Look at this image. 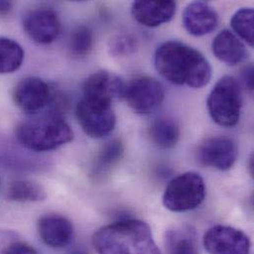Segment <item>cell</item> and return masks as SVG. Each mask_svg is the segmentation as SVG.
<instances>
[{
	"mask_svg": "<svg viewBox=\"0 0 254 254\" xmlns=\"http://www.w3.org/2000/svg\"><path fill=\"white\" fill-rule=\"evenodd\" d=\"M180 134L181 131L177 122L166 117L156 119L149 128L152 142L163 149L174 147L180 138Z\"/></svg>",
	"mask_w": 254,
	"mask_h": 254,
	"instance_id": "e0dca14e",
	"label": "cell"
},
{
	"mask_svg": "<svg viewBox=\"0 0 254 254\" xmlns=\"http://www.w3.org/2000/svg\"><path fill=\"white\" fill-rule=\"evenodd\" d=\"M38 231L43 243L53 249L67 247L73 238L71 222L58 214L43 216L39 220Z\"/></svg>",
	"mask_w": 254,
	"mask_h": 254,
	"instance_id": "9a60e30c",
	"label": "cell"
},
{
	"mask_svg": "<svg viewBox=\"0 0 254 254\" xmlns=\"http://www.w3.org/2000/svg\"><path fill=\"white\" fill-rule=\"evenodd\" d=\"M52 92L49 84L40 77L30 76L17 83L13 91L15 104L25 113L34 115L49 105Z\"/></svg>",
	"mask_w": 254,
	"mask_h": 254,
	"instance_id": "8fae6325",
	"label": "cell"
},
{
	"mask_svg": "<svg viewBox=\"0 0 254 254\" xmlns=\"http://www.w3.org/2000/svg\"><path fill=\"white\" fill-rule=\"evenodd\" d=\"M212 50L222 63L235 66L243 63L247 57V49L238 36L230 30L221 31L213 40Z\"/></svg>",
	"mask_w": 254,
	"mask_h": 254,
	"instance_id": "2e32d148",
	"label": "cell"
},
{
	"mask_svg": "<svg viewBox=\"0 0 254 254\" xmlns=\"http://www.w3.org/2000/svg\"><path fill=\"white\" fill-rule=\"evenodd\" d=\"M182 22L185 30L190 35L201 37L216 30L219 16L210 4L204 1H194L186 6Z\"/></svg>",
	"mask_w": 254,
	"mask_h": 254,
	"instance_id": "4fadbf2b",
	"label": "cell"
},
{
	"mask_svg": "<svg viewBox=\"0 0 254 254\" xmlns=\"http://www.w3.org/2000/svg\"><path fill=\"white\" fill-rule=\"evenodd\" d=\"M165 240L168 254H198L194 233L188 227L169 230Z\"/></svg>",
	"mask_w": 254,
	"mask_h": 254,
	"instance_id": "ac0fdd59",
	"label": "cell"
},
{
	"mask_svg": "<svg viewBox=\"0 0 254 254\" xmlns=\"http://www.w3.org/2000/svg\"><path fill=\"white\" fill-rule=\"evenodd\" d=\"M109 52L115 58H125L134 53L137 44L129 35H116L109 41Z\"/></svg>",
	"mask_w": 254,
	"mask_h": 254,
	"instance_id": "cb8c5ba5",
	"label": "cell"
},
{
	"mask_svg": "<svg viewBox=\"0 0 254 254\" xmlns=\"http://www.w3.org/2000/svg\"><path fill=\"white\" fill-rule=\"evenodd\" d=\"M0 254H39L38 251L27 243L15 240L8 244Z\"/></svg>",
	"mask_w": 254,
	"mask_h": 254,
	"instance_id": "d4e9b609",
	"label": "cell"
},
{
	"mask_svg": "<svg viewBox=\"0 0 254 254\" xmlns=\"http://www.w3.org/2000/svg\"><path fill=\"white\" fill-rule=\"evenodd\" d=\"M125 82L121 77L107 70H99L86 78L83 83V96L111 103L123 98Z\"/></svg>",
	"mask_w": 254,
	"mask_h": 254,
	"instance_id": "7c38bea8",
	"label": "cell"
},
{
	"mask_svg": "<svg viewBox=\"0 0 254 254\" xmlns=\"http://www.w3.org/2000/svg\"><path fill=\"white\" fill-rule=\"evenodd\" d=\"M207 106L216 124L225 127L236 126L243 107V93L239 81L233 76L221 78L209 94Z\"/></svg>",
	"mask_w": 254,
	"mask_h": 254,
	"instance_id": "277c9868",
	"label": "cell"
},
{
	"mask_svg": "<svg viewBox=\"0 0 254 254\" xmlns=\"http://www.w3.org/2000/svg\"><path fill=\"white\" fill-rule=\"evenodd\" d=\"M209 254H250L251 241L241 230L227 226L211 228L203 239Z\"/></svg>",
	"mask_w": 254,
	"mask_h": 254,
	"instance_id": "ba28073f",
	"label": "cell"
},
{
	"mask_svg": "<svg viewBox=\"0 0 254 254\" xmlns=\"http://www.w3.org/2000/svg\"><path fill=\"white\" fill-rule=\"evenodd\" d=\"M154 65L164 79L175 85L202 88L212 77L208 60L196 49L176 41L165 42L156 49Z\"/></svg>",
	"mask_w": 254,
	"mask_h": 254,
	"instance_id": "6da1fadb",
	"label": "cell"
},
{
	"mask_svg": "<svg viewBox=\"0 0 254 254\" xmlns=\"http://www.w3.org/2000/svg\"><path fill=\"white\" fill-rule=\"evenodd\" d=\"M128 107L137 114L153 113L163 102L162 84L150 76H139L125 84L123 98Z\"/></svg>",
	"mask_w": 254,
	"mask_h": 254,
	"instance_id": "52a82bcc",
	"label": "cell"
},
{
	"mask_svg": "<svg viewBox=\"0 0 254 254\" xmlns=\"http://www.w3.org/2000/svg\"><path fill=\"white\" fill-rule=\"evenodd\" d=\"M23 28L34 43L49 45L55 42L62 30L58 14L49 8H39L28 12L23 18Z\"/></svg>",
	"mask_w": 254,
	"mask_h": 254,
	"instance_id": "9c48e42d",
	"label": "cell"
},
{
	"mask_svg": "<svg viewBox=\"0 0 254 254\" xmlns=\"http://www.w3.org/2000/svg\"><path fill=\"white\" fill-rule=\"evenodd\" d=\"M15 135L25 148L44 152L70 142L73 131L61 116L51 113L21 122L15 128Z\"/></svg>",
	"mask_w": 254,
	"mask_h": 254,
	"instance_id": "3957f363",
	"label": "cell"
},
{
	"mask_svg": "<svg viewBox=\"0 0 254 254\" xmlns=\"http://www.w3.org/2000/svg\"><path fill=\"white\" fill-rule=\"evenodd\" d=\"M206 197L205 181L199 173L185 172L173 178L166 186L162 202L175 213L187 212L199 207Z\"/></svg>",
	"mask_w": 254,
	"mask_h": 254,
	"instance_id": "5b68a950",
	"label": "cell"
},
{
	"mask_svg": "<svg viewBox=\"0 0 254 254\" xmlns=\"http://www.w3.org/2000/svg\"><path fill=\"white\" fill-rule=\"evenodd\" d=\"M12 2L10 1H0V17L6 16L12 9Z\"/></svg>",
	"mask_w": 254,
	"mask_h": 254,
	"instance_id": "83f0119b",
	"label": "cell"
},
{
	"mask_svg": "<svg viewBox=\"0 0 254 254\" xmlns=\"http://www.w3.org/2000/svg\"><path fill=\"white\" fill-rule=\"evenodd\" d=\"M99 254H161L151 229L139 220H124L99 229L93 236Z\"/></svg>",
	"mask_w": 254,
	"mask_h": 254,
	"instance_id": "7a4b0ae2",
	"label": "cell"
},
{
	"mask_svg": "<svg viewBox=\"0 0 254 254\" xmlns=\"http://www.w3.org/2000/svg\"><path fill=\"white\" fill-rule=\"evenodd\" d=\"M239 155L236 142L229 137L214 136L204 140L197 151L199 161L209 167L226 171L231 169Z\"/></svg>",
	"mask_w": 254,
	"mask_h": 254,
	"instance_id": "30bf717a",
	"label": "cell"
},
{
	"mask_svg": "<svg viewBox=\"0 0 254 254\" xmlns=\"http://www.w3.org/2000/svg\"><path fill=\"white\" fill-rule=\"evenodd\" d=\"M7 197L19 203L40 202L47 198V194L43 186L34 181L16 180L9 185Z\"/></svg>",
	"mask_w": 254,
	"mask_h": 254,
	"instance_id": "ffe728a7",
	"label": "cell"
},
{
	"mask_svg": "<svg viewBox=\"0 0 254 254\" xmlns=\"http://www.w3.org/2000/svg\"><path fill=\"white\" fill-rule=\"evenodd\" d=\"M24 50L15 40L0 37V74L18 70L24 61Z\"/></svg>",
	"mask_w": 254,
	"mask_h": 254,
	"instance_id": "d6986e66",
	"label": "cell"
},
{
	"mask_svg": "<svg viewBox=\"0 0 254 254\" xmlns=\"http://www.w3.org/2000/svg\"><path fill=\"white\" fill-rule=\"evenodd\" d=\"M242 78L245 85L251 91L254 90V66L253 64L247 65L242 71Z\"/></svg>",
	"mask_w": 254,
	"mask_h": 254,
	"instance_id": "484cf974",
	"label": "cell"
},
{
	"mask_svg": "<svg viewBox=\"0 0 254 254\" xmlns=\"http://www.w3.org/2000/svg\"><path fill=\"white\" fill-rule=\"evenodd\" d=\"M175 13L176 3L174 1L138 0L131 5L133 19L147 28H155L168 23Z\"/></svg>",
	"mask_w": 254,
	"mask_h": 254,
	"instance_id": "5bb4252c",
	"label": "cell"
},
{
	"mask_svg": "<svg viewBox=\"0 0 254 254\" xmlns=\"http://www.w3.org/2000/svg\"><path fill=\"white\" fill-rule=\"evenodd\" d=\"M124 153V143L121 139H112L104 144L97 155L93 166V176L98 177L107 173L122 158Z\"/></svg>",
	"mask_w": 254,
	"mask_h": 254,
	"instance_id": "44dd1931",
	"label": "cell"
},
{
	"mask_svg": "<svg viewBox=\"0 0 254 254\" xmlns=\"http://www.w3.org/2000/svg\"><path fill=\"white\" fill-rule=\"evenodd\" d=\"M94 36L92 30L87 26L77 27L70 35L69 50L73 57L84 58L92 51Z\"/></svg>",
	"mask_w": 254,
	"mask_h": 254,
	"instance_id": "603a6c76",
	"label": "cell"
},
{
	"mask_svg": "<svg viewBox=\"0 0 254 254\" xmlns=\"http://www.w3.org/2000/svg\"><path fill=\"white\" fill-rule=\"evenodd\" d=\"M232 28L251 47L254 45V12L253 8H241L232 17Z\"/></svg>",
	"mask_w": 254,
	"mask_h": 254,
	"instance_id": "7402d4cb",
	"label": "cell"
},
{
	"mask_svg": "<svg viewBox=\"0 0 254 254\" xmlns=\"http://www.w3.org/2000/svg\"><path fill=\"white\" fill-rule=\"evenodd\" d=\"M75 114L82 130L93 138L108 135L116 126L112 104L105 101L83 96L76 106Z\"/></svg>",
	"mask_w": 254,
	"mask_h": 254,
	"instance_id": "8992f818",
	"label": "cell"
},
{
	"mask_svg": "<svg viewBox=\"0 0 254 254\" xmlns=\"http://www.w3.org/2000/svg\"><path fill=\"white\" fill-rule=\"evenodd\" d=\"M17 240L16 233L7 230H0V252L11 242Z\"/></svg>",
	"mask_w": 254,
	"mask_h": 254,
	"instance_id": "4316f807",
	"label": "cell"
}]
</instances>
